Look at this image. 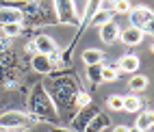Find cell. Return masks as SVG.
Wrapping results in <instances>:
<instances>
[{
	"label": "cell",
	"mask_w": 154,
	"mask_h": 132,
	"mask_svg": "<svg viewBox=\"0 0 154 132\" xmlns=\"http://www.w3.org/2000/svg\"><path fill=\"white\" fill-rule=\"evenodd\" d=\"M44 89L48 91V95L52 98V102L57 106V113L61 117V113H67V110H74V95L78 87V80L72 76L69 72H50L48 80L44 82Z\"/></svg>",
	"instance_id": "6da1fadb"
},
{
	"label": "cell",
	"mask_w": 154,
	"mask_h": 132,
	"mask_svg": "<svg viewBox=\"0 0 154 132\" xmlns=\"http://www.w3.org/2000/svg\"><path fill=\"white\" fill-rule=\"evenodd\" d=\"M28 117L33 124L44 121V124H57L59 113L57 106L52 102V98L48 95V91L44 89V82H35V87L30 89L28 95Z\"/></svg>",
	"instance_id": "7a4b0ae2"
},
{
	"label": "cell",
	"mask_w": 154,
	"mask_h": 132,
	"mask_svg": "<svg viewBox=\"0 0 154 132\" xmlns=\"http://www.w3.org/2000/svg\"><path fill=\"white\" fill-rule=\"evenodd\" d=\"M52 9H54V20L59 24L80 26V20L76 17L74 11V0H52Z\"/></svg>",
	"instance_id": "3957f363"
},
{
	"label": "cell",
	"mask_w": 154,
	"mask_h": 132,
	"mask_svg": "<svg viewBox=\"0 0 154 132\" xmlns=\"http://www.w3.org/2000/svg\"><path fill=\"white\" fill-rule=\"evenodd\" d=\"M33 121H30L28 113H24V110H7V113L0 115V126L2 128H9L11 132L15 130H26Z\"/></svg>",
	"instance_id": "277c9868"
},
{
	"label": "cell",
	"mask_w": 154,
	"mask_h": 132,
	"mask_svg": "<svg viewBox=\"0 0 154 132\" xmlns=\"http://www.w3.org/2000/svg\"><path fill=\"white\" fill-rule=\"evenodd\" d=\"M128 20H130V26H135V28H143V26L152 24L154 15H152V9H150V7L139 4V7H132V9H130Z\"/></svg>",
	"instance_id": "5b68a950"
},
{
	"label": "cell",
	"mask_w": 154,
	"mask_h": 132,
	"mask_svg": "<svg viewBox=\"0 0 154 132\" xmlns=\"http://www.w3.org/2000/svg\"><path fill=\"white\" fill-rule=\"evenodd\" d=\"M98 113V108L96 106H85V108H80V110H76V115L72 117V124H69V130L72 132H83L85 128H87V124L91 119H94V115Z\"/></svg>",
	"instance_id": "8992f818"
},
{
	"label": "cell",
	"mask_w": 154,
	"mask_h": 132,
	"mask_svg": "<svg viewBox=\"0 0 154 132\" xmlns=\"http://www.w3.org/2000/svg\"><path fill=\"white\" fill-rule=\"evenodd\" d=\"M100 39H102V41H104L106 46H113V44H115L117 41V39H119V33H122V28H119V24L115 22V20H111V22H106V24H102L100 28Z\"/></svg>",
	"instance_id": "52a82bcc"
},
{
	"label": "cell",
	"mask_w": 154,
	"mask_h": 132,
	"mask_svg": "<svg viewBox=\"0 0 154 132\" xmlns=\"http://www.w3.org/2000/svg\"><path fill=\"white\" fill-rule=\"evenodd\" d=\"M35 48H37V54H52V52H59V44L54 41V37L50 35H37L35 39Z\"/></svg>",
	"instance_id": "ba28073f"
},
{
	"label": "cell",
	"mask_w": 154,
	"mask_h": 132,
	"mask_svg": "<svg viewBox=\"0 0 154 132\" xmlns=\"http://www.w3.org/2000/svg\"><path fill=\"white\" fill-rule=\"evenodd\" d=\"M30 67H33V72L42 74V76H48L50 72H54L52 61H50L46 54H33L30 56Z\"/></svg>",
	"instance_id": "9c48e42d"
},
{
	"label": "cell",
	"mask_w": 154,
	"mask_h": 132,
	"mask_svg": "<svg viewBox=\"0 0 154 132\" xmlns=\"http://www.w3.org/2000/svg\"><path fill=\"white\" fill-rule=\"evenodd\" d=\"M139 67H141V61H139L137 54H124V56H119V61H117L119 74L122 72H124V74H137Z\"/></svg>",
	"instance_id": "30bf717a"
},
{
	"label": "cell",
	"mask_w": 154,
	"mask_h": 132,
	"mask_svg": "<svg viewBox=\"0 0 154 132\" xmlns=\"http://www.w3.org/2000/svg\"><path fill=\"white\" fill-rule=\"evenodd\" d=\"M143 35L141 33V28H135V26H128V28H124L119 33V41L122 44H126V46H130V48H135V46H139L141 41H143Z\"/></svg>",
	"instance_id": "8fae6325"
},
{
	"label": "cell",
	"mask_w": 154,
	"mask_h": 132,
	"mask_svg": "<svg viewBox=\"0 0 154 132\" xmlns=\"http://www.w3.org/2000/svg\"><path fill=\"white\" fill-rule=\"evenodd\" d=\"M106 128H111V117L106 113H100V110H98L83 132H104Z\"/></svg>",
	"instance_id": "7c38bea8"
},
{
	"label": "cell",
	"mask_w": 154,
	"mask_h": 132,
	"mask_svg": "<svg viewBox=\"0 0 154 132\" xmlns=\"http://www.w3.org/2000/svg\"><path fill=\"white\" fill-rule=\"evenodd\" d=\"M24 15L20 9H11V7H0V26L5 24H22Z\"/></svg>",
	"instance_id": "4fadbf2b"
},
{
	"label": "cell",
	"mask_w": 154,
	"mask_h": 132,
	"mask_svg": "<svg viewBox=\"0 0 154 132\" xmlns=\"http://www.w3.org/2000/svg\"><path fill=\"white\" fill-rule=\"evenodd\" d=\"M113 17H115V13H111V11H96L94 15H91V17L87 20V24H80V30H85V26H94V28H100L102 24L111 22Z\"/></svg>",
	"instance_id": "5bb4252c"
},
{
	"label": "cell",
	"mask_w": 154,
	"mask_h": 132,
	"mask_svg": "<svg viewBox=\"0 0 154 132\" xmlns=\"http://www.w3.org/2000/svg\"><path fill=\"white\" fill-rule=\"evenodd\" d=\"M152 124H154V115H152V110H150V108L139 110V113H137L135 128H139L141 132H148V130H152Z\"/></svg>",
	"instance_id": "9a60e30c"
},
{
	"label": "cell",
	"mask_w": 154,
	"mask_h": 132,
	"mask_svg": "<svg viewBox=\"0 0 154 132\" xmlns=\"http://www.w3.org/2000/svg\"><path fill=\"white\" fill-rule=\"evenodd\" d=\"M85 65H98V63H104V52L98 48H87L83 50V54H80Z\"/></svg>",
	"instance_id": "2e32d148"
},
{
	"label": "cell",
	"mask_w": 154,
	"mask_h": 132,
	"mask_svg": "<svg viewBox=\"0 0 154 132\" xmlns=\"http://www.w3.org/2000/svg\"><path fill=\"white\" fill-rule=\"evenodd\" d=\"M148 85H150V80H148V76H143V74H132L130 80H128V89H130V93H137V95L141 93V91H146Z\"/></svg>",
	"instance_id": "e0dca14e"
},
{
	"label": "cell",
	"mask_w": 154,
	"mask_h": 132,
	"mask_svg": "<svg viewBox=\"0 0 154 132\" xmlns=\"http://www.w3.org/2000/svg\"><path fill=\"white\" fill-rule=\"evenodd\" d=\"M143 100L137 95V93H130V95H124V113H139V110H143Z\"/></svg>",
	"instance_id": "ac0fdd59"
},
{
	"label": "cell",
	"mask_w": 154,
	"mask_h": 132,
	"mask_svg": "<svg viewBox=\"0 0 154 132\" xmlns=\"http://www.w3.org/2000/svg\"><path fill=\"white\" fill-rule=\"evenodd\" d=\"M117 78H119V69H117V65L102 63V82H115Z\"/></svg>",
	"instance_id": "d6986e66"
},
{
	"label": "cell",
	"mask_w": 154,
	"mask_h": 132,
	"mask_svg": "<svg viewBox=\"0 0 154 132\" xmlns=\"http://www.w3.org/2000/svg\"><path fill=\"white\" fill-rule=\"evenodd\" d=\"M91 104V93L85 89H78L76 91V95H74V110H80V108H85Z\"/></svg>",
	"instance_id": "ffe728a7"
},
{
	"label": "cell",
	"mask_w": 154,
	"mask_h": 132,
	"mask_svg": "<svg viewBox=\"0 0 154 132\" xmlns=\"http://www.w3.org/2000/svg\"><path fill=\"white\" fill-rule=\"evenodd\" d=\"M87 78H89V82L94 85V87H98V85L102 82V63H98V65H87Z\"/></svg>",
	"instance_id": "44dd1931"
},
{
	"label": "cell",
	"mask_w": 154,
	"mask_h": 132,
	"mask_svg": "<svg viewBox=\"0 0 154 132\" xmlns=\"http://www.w3.org/2000/svg\"><path fill=\"white\" fill-rule=\"evenodd\" d=\"M2 33L7 39H15L24 33V24H5L2 26Z\"/></svg>",
	"instance_id": "7402d4cb"
},
{
	"label": "cell",
	"mask_w": 154,
	"mask_h": 132,
	"mask_svg": "<svg viewBox=\"0 0 154 132\" xmlns=\"http://www.w3.org/2000/svg\"><path fill=\"white\" fill-rule=\"evenodd\" d=\"M130 9H132L130 0H119V2H115V7H113V13L115 15H128Z\"/></svg>",
	"instance_id": "603a6c76"
},
{
	"label": "cell",
	"mask_w": 154,
	"mask_h": 132,
	"mask_svg": "<svg viewBox=\"0 0 154 132\" xmlns=\"http://www.w3.org/2000/svg\"><path fill=\"white\" fill-rule=\"evenodd\" d=\"M106 106H109V110H122L124 108V95H109Z\"/></svg>",
	"instance_id": "cb8c5ba5"
},
{
	"label": "cell",
	"mask_w": 154,
	"mask_h": 132,
	"mask_svg": "<svg viewBox=\"0 0 154 132\" xmlns=\"http://www.w3.org/2000/svg\"><path fill=\"white\" fill-rule=\"evenodd\" d=\"M24 50H26V54H30V56H33V54H37V48H35V41H33V39H30V41H26Z\"/></svg>",
	"instance_id": "d4e9b609"
},
{
	"label": "cell",
	"mask_w": 154,
	"mask_h": 132,
	"mask_svg": "<svg viewBox=\"0 0 154 132\" xmlns=\"http://www.w3.org/2000/svg\"><path fill=\"white\" fill-rule=\"evenodd\" d=\"M9 48H11V39L2 37V39H0V52H7Z\"/></svg>",
	"instance_id": "484cf974"
},
{
	"label": "cell",
	"mask_w": 154,
	"mask_h": 132,
	"mask_svg": "<svg viewBox=\"0 0 154 132\" xmlns=\"http://www.w3.org/2000/svg\"><path fill=\"white\" fill-rule=\"evenodd\" d=\"M50 132H72V130L65 128V126H57V124H52V126H50Z\"/></svg>",
	"instance_id": "4316f807"
},
{
	"label": "cell",
	"mask_w": 154,
	"mask_h": 132,
	"mask_svg": "<svg viewBox=\"0 0 154 132\" xmlns=\"http://www.w3.org/2000/svg\"><path fill=\"white\" fill-rule=\"evenodd\" d=\"M113 132H128V126H124V124H117L115 128H113Z\"/></svg>",
	"instance_id": "83f0119b"
},
{
	"label": "cell",
	"mask_w": 154,
	"mask_h": 132,
	"mask_svg": "<svg viewBox=\"0 0 154 132\" xmlns=\"http://www.w3.org/2000/svg\"><path fill=\"white\" fill-rule=\"evenodd\" d=\"M128 132H141L139 128H135V126H128Z\"/></svg>",
	"instance_id": "f1b7e54d"
},
{
	"label": "cell",
	"mask_w": 154,
	"mask_h": 132,
	"mask_svg": "<svg viewBox=\"0 0 154 132\" xmlns=\"http://www.w3.org/2000/svg\"><path fill=\"white\" fill-rule=\"evenodd\" d=\"M0 132H11V130H9V128H2V126H0Z\"/></svg>",
	"instance_id": "f546056e"
},
{
	"label": "cell",
	"mask_w": 154,
	"mask_h": 132,
	"mask_svg": "<svg viewBox=\"0 0 154 132\" xmlns=\"http://www.w3.org/2000/svg\"><path fill=\"white\" fill-rule=\"evenodd\" d=\"M115 2H119V0H113V7H115Z\"/></svg>",
	"instance_id": "4dcf8cb0"
},
{
	"label": "cell",
	"mask_w": 154,
	"mask_h": 132,
	"mask_svg": "<svg viewBox=\"0 0 154 132\" xmlns=\"http://www.w3.org/2000/svg\"><path fill=\"white\" fill-rule=\"evenodd\" d=\"M85 2H89V0H85Z\"/></svg>",
	"instance_id": "1f68e13d"
}]
</instances>
